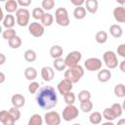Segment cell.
Returning <instances> with one entry per match:
<instances>
[{"label": "cell", "mask_w": 125, "mask_h": 125, "mask_svg": "<svg viewBox=\"0 0 125 125\" xmlns=\"http://www.w3.org/2000/svg\"><path fill=\"white\" fill-rule=\"evenodd\" d=\"M16 30L14 28H8V29H5L3 32H2V36L5 40H11L12 38H14L16 36Z\"/></svg>", "instance_id": "34"}, {"label": "cell", "mask_w": 125, "mask_h": 125, "mask_svg": "<svg viewBox=\"0 0 125 125\" xmlns=\"http://www.w3.org/2000/svg\"><path fill=\"white\" fill-rule=\"evenodd\" d=\"M3 32V30H2V26L0 25V33H2Z\"/></svg>", "instance_id": "51"}, {"label": "cell", "mask_w": 125, "mask_h": 125, "mask_svg": "<svg viewBox=\"0 0 125 125\" xmlns=\"http://www.w3.org/2000/svg\"><path fill=\"white\" fill-rule=\"evenodd\" d=\"M103 60H104V64L109 69H113V68L117 67V65L119 63L117 56L113 51H105L103 55Z\"/></svg>", "instance_id": "4"}, {"label": "cell", "mask_w": 125, "mask_h": 125, "mask_svg": "<svg viewBox=\"0 0 125 125\" xmlns=\"http://www.w3.org/2000/svg\"><path fill=\"white\" fill-rule=\"evenodd\" d=\"M101 125H115V124H113L111 121H106V122H104V123H102Z\"/></svg>", "instance_id": "50"}, {"label": "cell", "mask_w": 125, "mask_h": 125, "mask_svg": "<svg viewBox=\"0 0 125 125\" xmlns=\"http://www.w3.org/2000/svg\"><path fill=\"white\" fill-rule=\"evenodd\" d=\"M55 19H56V22L60 25V26H67L69 25V17H68V13L66 11L65 8L60 7L56 10L55 12Z\"/></svg>", "instance_id": "3"}, {"label": "cell", "mask_w": 125, "mask_h": 125, "mask_svg": "<svg viewBox=\"0 0 125 125\" xmlns=\"http://www.w3.org/2000/svg\"><path fill=\"white\" fill-rule=\"evenodd\" d=\"M111 78V71L109 69H100L98 72V80L102 83H105L109 81Z\"/></svg>", "instance_id": "16"}, {"label": "cell", "mask_w": 125, "mask_h": 125, "mask_svg": "<svg viewBox=\"0 0 125 125\" xmlns=\"http://www.w3.org/2000/svg\"><path fill=\"white\" fill-rule=\"evenodd\" d=\"M39 90V83L36 81H31L30 84L28 85V92L30 94H35Z\"/></svg>", "instance_id": "41"}, {"label": "cell", "mask_w": 125, "mask_h": 125, "mask_svg": "<svg viewBox=\"0 0 125 125\" xmlns=\"http://www.w3.org/2000/svg\"><path fill=\"white\" fill-rule=\"evenodd\" d=\"M72 125H81L80 123H74V124H72Z\"/></svg>", "instance_id": "52"}, {"label": "cell", "mask_w": 125, "mask_h": 125, "mask_svg": "<svg viewBox=\"0 0 125 125\" xmlns=\"http://www.w3.org/2000/svg\"><path fill=\"white\" fill-rule=\"evenodd\" d=\"M80 109L87 113V112H90L92 109H93V103L91 101H87V102H83V103H80Z\"/></svg>", "instance_id": "36"}, {"label": "cell", "mask_w": 125, "mask_h": 125, "mask_svg": "<svg viewBox=\"0 0 125 125\" xmlns=\"http://www.w3.org/2000/svg\"><path fill=\"white\" fill-rule=\"evenodd\" d=\"M42 124H43V119H42L41 115L35 113L30 116L27 125H42Z\"/></svg>", "instance_id": "30"}, {"label": "cell", "mask_w": 125, "mask_h": 125, "mask_svg": "<svg viewBox=\"0 0 125 125\" xmlns=\"http://www.w3.org/2000/svg\"><path fill=\"white\" fill-rule=\"evenodd\" d=\"M62 53H63V50H62V48L60 45H54V46H52L51 49H50V56H51L54 60H55V59L62 58Z\"/></svg>", "instance_id": "20"}, {"label": "cell", "mask_w": 125, "mask_h": 125, "mask_svg": "<svg viewBox=\"0 0 125 125\" xmlns=\"http://www.w3.org/2000/svg\"><path fill=\"white\" fill-rule=\"evenodd\" d=\"M44 120L47 125H60L62 119H61V115L59 114V112L51 110L45 113Z\"/></svg>", "instance_id": "8"}, {"label": "cell", "mask_w": 125, "mask_h": 125, "mask_svg": "<svg viewBox=\"0 0 125 125\" xmlns=\"http://www.w3.org/2000/svg\"><path fill=\"white\" fill-rule=\"evenodd\" d=\"M17 3L21 7H27L31 4V0H18Z\"/></svg>", "instance_id": "43"}, {"label": "cell", "mask_w": 125, "mask_h": 125, "mask_svg": "<svg viewBox=\"0 0 125 125\" xmlns=\"http://www.w3.org/2000/svg\"><path fill=\"white\" fill-rule=\"evenodd\" d=\"M113 92L115 94V96L117 98H124L125 97V88H124V84L122 83H119V84H116L114 89H113Z\"/></svg>", "instance_id": "29"}, {"label": "cell", "mask_w": 125, "mask_h": 125, "mask_svg": "<svg viewBox=\"0 0 125 125\" xmlns=\"http://www.w3.org/2000/svg\"><path fill=\"white\" fill-rule=\"evenodd\" d=\"M84 66L89 71H97L102 68V61L99 58H89L85 61Z\"/></svg>", "instance_id": "9"}, {"label": "cell", "mask_w": 125, "mask_h": 125, "mask_svg": "<svg viewBox=\"0 0 125 125\" xmlns=\"http://www.w3.org/2000/svg\"><path fill=\"white\" fill-rule=\"evenodd\" d=\"M109 33L114 38H120L123 34V29L119 24H112L109 27Z\"/></svg>", "instance_id": "19"}, {"label": "cell", "mask_w": 125, "mask_h": 125, "mask_svg": "<svg viewBox=\"0 0 125 125\" xmlns=\"http://www.w3.org/2000/svg\"><path fill=\"white\" fill-rule=\"evenodd\" d=\"M117 54L122 57V58H125V44H120L118 47H117Z\"/></svg>", "instance_id": "42"}, {"label": "cell", "mask_w": 125, "mask_h": 125, "mask_svg": "<svg viewBox=\"0 0 125 125\" xmlns=\"http://www.w3.org/2000/svg\"><path fill=\"white\" fill-rule=\"evenodd\" d=\"M0 122L3 125H15V119L10 115L8 110L0 111Z\"/></svg>", "instance_id": "13"}, {"label": "cell", "mask_w": 125, "mask_h": 125, "mask_svg": "<svg viewBox=\"0 0 125 125\" xmlns=\"http://www.w3.org/2000/svg\"><path fill=\"white\" fill-rule=\"evenodd\" d=\"M119 67H120V70H121L122 72H125V61H122V62H120Z\"/></svg>", "instance_id": "46"}, {"label": "cell", "mask_w": 125, "mask_h": 125, "mask_svg": "<svg viewBox=\"0 0 125 125\" xmlns=\"http://www.w3.org/2000/svg\"><path fill=\"white\" fill-rule=\"evenodd\" d=\"M113 18L116 21L123 23L125 22V9L123 6H118L113 10Z\"/></svg>", "instance_id": "12"}, {"label": "cell", "mask_w": 125, "mask_h": 125, "mask_svg": "<svg viewBox=\"0 0 125 125\" xmlns=\"http://www.w3.org/2000/svg\"><path fill=\"white\" fill-rule=\"evenodd\" d=\"M110 108L113 110V112H114V114L116 115V117H119V116L122 115L123 108H122V105H121L120 104L115 103V104H113L110 106Z\"/></svg>", "instance_id": "37"}, {"label": "cell", "mask_w": 125, "mask_h": 125, "mask_svg": "<svg viewBox=\"0 0 125 125\" xmlns=\"http://www.w3.org/2000/svg\"><path fill=\"white\" fill-rule=\"evenodd\" d=\"M117 125H125V119L121 118L120 120H118L117 121Z\"/></svg>", "instance_id": "48"}, {"label": "cell", "mask_w": 125, "mask_h": 125, "mask_svg": "<svg viewBox=\"0 0 125 125\" xmlns=\"http://www.w3.org/2000/svg\"><path fill=\"white\" fill-rule=\"evenodd\" d=\"M16 18H17V23L20 26H26L27 24H29L30 13L25 8H20L16 12Z\"/></svg>", "instance_id": "5"}, {"label": "cell", "mask_w": 125, "mask_h": 125, "mask_svg": "<svg viewBox=\"0 0 125 125\" xmlns=\"http://www.w3.org/2000/svg\"><path fill=\"white\" fill-rule=\"evenodd\" d=\"M53 65H54V67H55L57 70H59V71H62V70H64L65 67H66V65H65V63H64V60L62 59V58L55 59L54 62H53Z\"/></svg>", "instance_id": "31"}, {"label": "cell", "mask_w": 125, "mask_h": 125, "mask_svg": "<svg viewBox=\"0 0 125 125\" xmlns=\"http://www.w3.org/2000/svg\"><path fill=\"white\" fill-rule=\"evenodd\" d=\"M5 80H6V76H5V74H4L3 72H1V71H0V84L4 83V82H5Z\"/></svg>", "instance_id": "47"}, {"label": "cell", "mask_w": 125, "mask_h": 125, "mask_svg": "<svg viewBox=\"0 0 125 125\" xmlns=\"http://www.w3.org/2000/svg\"><path fill=\"white\" fill-rule=\"evenodd\" d=\"M85 10L87 12H89L90 14H95L98 11V7H99V3L97 0H86L85 1Z\"/></svg>", "instance_id": "17"}, {"label": "cell", "mask_w": 125, "mask_h": 125, "mask_svg": "<svg viewBox=\"0 0 125 125\" xmlns=\"http://www.w3.org/2000/svg\"><path fill=\"white\" fill-rule=\"evenodd\" d=\"M102 118H103V115L101 112L99 111H94L90 114L89 116V121L92 125H98V124H101L102 122Z\"/></svg>", "instance_id": "21"}, {"label": "cell", "mask_w": 125, "mask_h": 125, "mask_svg": "<svg viewBox=\"0 0 125 125\" xmlns=\"http://www.w3.org/2000/svg\"><path fill=\"white\" fill-rule=\"evenodd\" d=\"M90 99H91V93L89 91H87V90H81L78 93V100H79L80 103L90 101Z\"/></svg>", "instance_id": "33"}, {"label": "cell", "mask_w": 125, "mask_h": 125, "mask_svg": "<svg viewBox=\"0 0 125 125\" xmlns=\"http://www.w3.org/2000/svg\"><path fill=\"white\" fill-rule=\"evenodd\" d=\"M8 44L12 49H18L21 46V38L20 36L16 35L14 38H12L11 40L8 41Z\"/></svg>", "instance_id": "32"}, {"label": "cell", "mask_w": 125, "mask_h": 125, "mask_svg": "<svg viewBox=\"0 0 125 125\" xmlns=\"http://www.w3.org/2000/svg\"><path fill=\"white\" fill-rule=\"evenodd\" d=\"M63 100L65 102V104L67 105L69 104H73L75 103V95L73 92H68L66 94L63 95Z\"/></svg>", "instance_id": "35"}, {"label": "cell", "mask_w": 125, "mask_h": 125, "mask_svg": "<svg viewBox=\"0 0 125 125\" xmlns=\"http://www.w3.org/2000/svg\"><path fill=\"white\" fill-rule=\"evenodd\" d=\"M5 62H6V57H5V55L2 54V53H0V65L4 64Z\"/></svg>", "instance_id": "45"}, {"label": "cell", "mask_w": 125, "mask_h": 125, "mask_svg": "<svg viewBox=\"0 0 125 125\" xmlns=\"http://www.w3.org/2000/svg\"><path fill=\"white\" fill-rule=\"evenodd\" d=\"M24 77L29 80V81H33L36 77H37V71L34 67H31V66H28L25 68L24 70Z\"/></svg>", "instance_id": "24"}, {"label": "cell", "mask_w": 125, "mask_h": 125, "mask_svg": "<svg viewBox=\"0 0 125 125\" xmlns=\"http://www.w3.org/2000/svg\"><path fill=\"white\" fill-rule=\"evenodd\" d=\"M41 76L44 81L49 82V81L53 80V78L55 76V71L51 66H44L41 69Z\"/></svg>", "instance_id": "15"}, {"label": "cell", "mask_w": 125, "mask_h": 125, "mask_svg": "<svg viewBox=\"0 0 125 125\" xmlns=\"http://www.w3.org/2000/svg\"><path fill=\"white\" fill-rule=\"evenodd\" d=\"M28 31L34 37H41L44 34L45 30H44V26L41 23L37 21H33L28 24Z\"/></svg>", "instance_id": "10"}, {"label": "cell", "mask_w": 125, "mask_h": 125, "mask_svg": "<svg viewBox=\"0 0 125 125\" xmlns=\"http://www.w3.org/2000/svg\"><path fill=\"white\" fill-rule=\"evenodd\" d=\"M73 16L76 20H83L86 17V10L85 8L82 7H76L73 11Z\"/></svg>", "instance_id": "26"}, {"label": "cell", "mask_w": 125, "mask_h": 125, "mask_svg": "<svg viewBox=\"0 0 125 125\" xmlns=\"http://www.w3.org/2000/svg\"><path fill=\"white\" fill-rule=\"evenodd\" d=\"M8 111H9L10 115L15 119V121H18V120L21 118V111H20V109H19V108L12 106Z\"/></svg>", "instance_id": "39"}, {"label": "cell", "mask_w": 125, "mask_h": 125, "mask_svg": "<svg viewBox=\"0 0 125 125\" xmlns=\"http://www.w3.org/2000/svg\"><path fill=\"white\" fill-rule=\"evenodd\" d=\"M15 24H16V20H15V17L12 14H8V15L4 16V19H3V26L6 27V29L13 28Z\"/></svg>", "instance_id": "18"}, {"label": "cell", "mask_w": 125, "mask_h": 125, "mask_svg": "<svg viewBox=\"0 0 125 125\" xmlns=\"http://www.w3.org/2000/svg\"><path fill=\"white\" fill-rule=\"evenodd\" d=\"M71 4L74 5L75 7H82V5L85 3L84 0H70Z\"/></svg>", "instance_id": "44"}, {"label": "cell", "mask_w": 125, "mask_h": 125, "mask_svg": "<svg viewBox=\"0 0 125 125\" xmlns=\"http://www.w3.org/2000/svg\"><path fill=\"white\" fill-rule=\"evenodd\" d=\"M3 19H4V14H3V10H2V8L0 7V21H3Z\"/></svg>", "instance_id": "49"}, {"label": "cell", "mask_w": 125, "mask_h": 125, "mask_svg": "<svg viewBox=\"0 0 125 125\" xmlns=\"http://www.w3.org/2000/svg\"><path fill=\"white\" fill-rule=\"evenodd\" d=\"M23 57H24V60H25L26 62H35V60H36V58H37V55H36L35 51L29 49V50H26V51L24 52Z\"/></svg>", "instance_id": "28"}, {"label": "cell", "mask_w": 125, "mask_h": 125, "mask_svg": "<svg viewBox=\"0 0 125 125\" xmlns=\"http://www.w3.org/2000/svg\"><path fill=\"white\" fill-rule=\"evenodd\" d=\"M78 114H79L78 108L73 104H69L66 105L62 110V119L64 121H71L75 119L78 116Z\"/></svg>", "instance_id": "7"}, {"label": "cell", "mask_w": 125, "mask_h": 125, "mask_svg": "<svg viewBox=\"0 0 125 125\" xmlns=\"http://www.w3.org/2000/svg\"><path fill=\"white\" fill-rule=\"evenodd\" d=\"M58 91H59V93L62 95V96H63L64 94H66V93H68V92H71V90H72V83L70 82V81H68L67 79H62V81H60L59 82V84H58Z\"/></svg>", "instance_id": "11"}, {"label": "cell", "mask_w": 125, "mask_h": 125, "mask_svg": "<svg viewBox=\"0 0 125 125\" xmlns=\"http://www.w3.org/2000/svg\"><path fill=\"white\" fill-rule=\"evenodd\" d=\"M83 75H84V68L80 64H77L73 67L67 68L64 71V78L67 79L68 81H70L72 84L77 83Z\"/></svg>", "instance_id": "2"}, {"label": "cell", "mask_w": 125, "mask_h": 125, "mask_svg": "<svg viewBox=\"0 0 125 125\" xmlns=\"http://www.w3.org/2000/svg\"><path fill=\"white\" fill-rule=\"evenodd\" d=\"M43 14H44L43 9H42V8H39V7L34 8V9L32 10V13H31L32 18H33V19H35V20H41V18H42V16H43Z\"/></svg>", "instance_id": "38"}, {"label": "cell", "mask_w": 125, "mask_h": 125, "mask_svg": "<svg viewBox=\"0 0 125 125\" xmlns=\"http://www.w3.org/2000/svg\"><path fill=\"white\" fill-rule=\"evenodd\" d=\"M36 103L42 109H51L58 104V97L55 89L52 86L41 87L36 94Z\"/></svg>", "instance_id": "1"}, {"label": "cell", "mask_w": 125, "mask_h": 125, "mask_svg": "<svg viewBox=\"0 0 125 125\" xmlns=\"http://www.w3.org/2000/svg\"><path fill=\"white\" fill-rule=\"evenodd\" d=\"M11 103H12L14 107L21 108L25 104V98L22 95H21V94H15L11 98Z\"/></svg>", "instance_id": "14"}, {"label": "cell", "mask_w": 125, "mask_h": 125, "mask_svg": "<svg viewBox=\"0 0 125 125\" xmlns=\"http://www.w3.org/2000/svg\"><path fill=\"white\" fill-rule=\"evenodd\" d=\"M41 5H42V9H44L46 11H50V10H52L54 8L55 1L54 0H43Z\"/></svg>", "instance_id": "40"}, {"label": "cell", "mask_w": 125, "mask_h": 125, "mask_svg": "<svg viewBox=\"0 0 125 125\" xmlns=\"http://www.w3.org/2000/svg\"><path fill=\"white\" fill-rule=\"evenodd\" d=\"M81 59H82V54L79 51H72L66 55L64 59V63L66 67L70 68L79 64V62L81 61Z\"/></svg>", "instance_id": "6"}, {"label": "cell", "mask_w": 125, "mask_h": 125, "mask_svg": "<svg viewBox=\"0 0 125 125\" xmlns=\"http://www.w3.org/2000/svg\"><path fill=\"white\" fill-rule=\"evenodd\" d=\"M102 115H103V117L105 118L107 121H112V120H114V119L117 118L116 115L114 114L113 110H112L110 107H106V108H104V111H103V114H102Z\"/></svg>", "instance_id": "27"}, {"label": "cell", "mask_w": 125, "mask_h": 125, "mask_svg": "<svg viewBox=\"0 0 125 125\" xmlns=\"http://www.w3.org/2000/svg\"><path fill=\"white\" fill-rule=\"evenodd\" d=\"M95 39H96V42L97 43H99V44H104L107 41V33L104 30L98 31L96 33Z\"/></svg>", "instance_id": "25"}, {"label": "cell", "mask_w": 125, "mask_h": 125, "mask_svg": "<svg viewBox=\"0 0 125 125\" xmlns=\"http://www.w3.org/2000/svg\"><path fill=\"white\" fill-rule=\"evenodd\" d=\"M18 7H19V5H18L17 1H15V0H8V1H6L5 2V6H4L5 10L9 14H12L14 12H17Z\"/></svg>", "instance_id": "22"}, {"label": "cell", "mask_w": 125, "mask_h": 125, "mask_svg": "<svg viewBox=\"0 0 125 125\" xmlns=\"http://www.w3.org/2000/svg\"><path fill=\"white\" fill-rule=\"evenodd\" d=\"M40 21H41V24L44 27L45 26H51L52 23H53V21H54V17L50 13H44Z\"/></svg>", "instance_id": "23"}]
</instances>
